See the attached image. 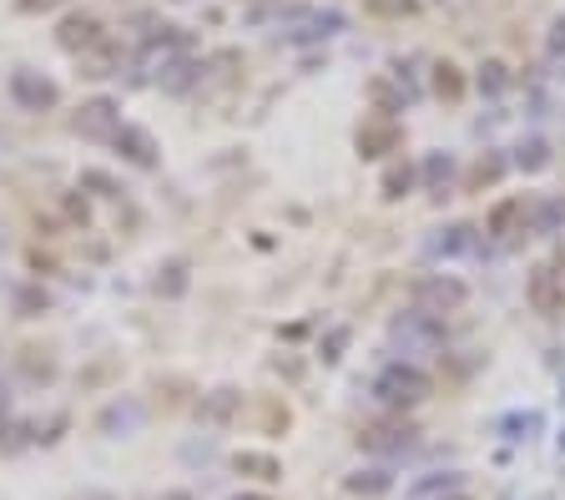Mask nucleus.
I'll list each match as a JSON object with an SVG mask.
<instances>
[{"instance_id": "obj_1", "label": "nucleus", "mask_w": 565, "mask_h": 500, "mask_svg": "<svg viewBox=\"0 0 565 500\" xmlns=\"http://www.w3.org/2000/svg\"><path fill=\"white\" fill-rule=\"evenodd\" d=\"M374 399H378V405H389V410H414V405H424V399H429V374H424L420 364L394 359V364L378 369Z\"/></svg>"}, {"instance_id": "obj_2", "label": "nucleus", "mask_w": 565, "mask_h": 500, "mask_svg": "<svg viewBox=\"0 0 565 500\" xmlns=\"http://www.w3.org/2000/svg\"><path fill=\"white\" fill-rule=\"evenodd\" d=\"M464 298H470V289L460 279H450V273H424V279L409 283V304L420 313H435V319L464 309Z\"/></svg>"}, {"instance_id": "obj_3", "label": "nucleus", "mask_w": 565, "mask_h": 500, "mask_svg": "<svg viewBox=\"0 0 565 500\" xmlns=\"http://www.w3.org/2000/svg\"><path fill=\"white\" fill-rule=\"evenodd\" d=\"M188 51H192L188 30H177V26L157 30V36H152V41L142 46V72H152V76H162V72H177V66L188 61Z\"/></svg>"}, {"instance_id": "obj_4", "label": "nucleus", "mask_w": 565, "mask_h": 500, "mask_svg": "<svg viewBox=\"0 0 565 500\" xmlns=\"http://www.w3.org/2000/svg\"><path fill=\"white\" fill-rule=\"evenodd\" d=\"M102 41H106V30H102L97 15H66V21L56 26V46L61 51H72V56H91Z\"/></svg>"}, {"instance_id": "obj_5", "label": "nucleus", "mask_w": 565, "mask_h": 500, "mask_svg": "<svg viewBox=\"0 0 565 500\" xmlns=\"http://www.w3.org/2000/svg\"><path fill=\"white\" fill-rule=\"evenodd\" d=\"M11 97L26 106V112H51V106L61 102V87L41 72H15L11 76Z\"/></svg>"}, {"instance_id": "obj_6", "label": "nucleus", "mask_w": 565, "mask_h": 500, "mask_svg": "<svg viewBox=\"0 0 565 500\" xmlns=\"http://www.w3.org/2000/svg\"><path fill=\"white\" fill-rule=\"evenodd\" d=\"M525 298H530V309L545 313V319H555V313L565 309V283L555 268H536L530 279H525Z\"/></svg>"}, {"instance_id": "obj_7", "label": "nucleus", "mask_w": 565, "mask_h": 500, "mask_svg": "<svg viewBox=\"0 0 565 500\" xmlns=\"http://www.w3.org/2000/svg\"><path fill=\"white\" fill-rule=\"evenodd\" d=\"M76 132L91 137V142H112V137L121 132V112H116V102H106V97L87 102L81 112H76Z\"/></svg>"}, {"instance_id": "obj_8", "label": "nucleus", "mask_w": 565, "mask_h": 500, "mask_svg": "<svg viewBox=\"0 0 565 500\" xmlns=\"http://www.w3.org/2000/svg\"><path fill=\"white\" fill-rule=\"evenodd\" d=\"M394 338H405V349H435L439 338H445V324H439L435 313L409 309L405 319H394Z\"/></svg>"}, {"instance_id": "obj_9", "label": "nucleus", "mask_w": 565, "mask_h": 500, "mask_svg": "<svg viewBox=\"0 0 565 500\" xmlns=\"http://www.w3.org/2000/svg\"><path fill=\"white\" fill-rule=\"evenodd\" d=\"M112 142H116V152H121L131 167H157V142H152V132H146V127H131V121H121V132H116Z\"/></svg>"}, {"instance_id": "obj_10", "label": "nucleus", "mask_w": 565, "mask_h": 500, "mask_svg": "<svg viewBox=\"0 0 565 500\" xmlns=\"http://www.w3.org/2000/svg\"><path fill=\"white\" fill-rule=\"evenodd\" d=\"M525 218H530V203H525V197H505V203L490 207V218H485V233H495V238L525 233Z\"/></svg>"}, {"instance_id": "obj_11", "label": "nucleus", "mask_w": 565, "mask_h": 500, "mask_svg": "<svg viewBox=\"0 0 565 500\" xmlns=\"http://www.w3.org/2000/svg\"><path fill=\"white\" fill-rule=\"evenodd\" d=\"M399 148V127H394L389 117L384 121H363L359 127V152L363 157H384V152Z\"/></svg>"}, {"instance_id": "obj_12", "label": "nucleus", "mask_w": 565, "mask_h": 500, "mask_svg": "<svg viewBox=\"0 0 565 500\" xmlns=\"http://www.w3.org/2000/svg\"><path fill=\"white\" fill-rule=\"evenodd\" d=\"M460 486H464L460 471H439V475L414 480V486H409V500H450V496H460Z\"/></svg>"}, {"instance_id": "obj_13", "label": "nucleus", "mask_w": 565, "mask_h": 500, "mask_svg": "<svg viewBox=\"0 0 565 500\" xmlns=\"http://www.w3.org/2000/svg\"><path fill=\"white\" fill-rule=\"evenodd\" d=\"M363 450H409L414 445V425H378L359 435Z\"/></svg>"}, {"instance_id": "obj_14", "label": "nucleus", "mask_w": 565, "mask_h": 500, "mask_svg": "<svg viewBox=\"0 0 565 500\" xmlns=\"http://www.w3.org/2000/svg\"><path fill=\"white\" fill-rule=\"evenodd\" d=\"M232 471L253 475V480H278V475H283V465H278L273 456H262V450H237V456H232Z\"/></svg>"}, {"instance_id": "obj_15", "label": "nucleus", "mask_w": 565, "mask_h": 500, "mask_svg": "<svg viewBox=\"0 0 565 500\" xmlns=\"http://www.w3.org/2000/svg\"><path fill=\"white\" fill-rule=\"evenodd\" d=\"M470 248H475V228H470V222L439 228V238L429 243V253H445V258H450V253H470Z\"/></svg>"}, {"instance_id": "obj_16", "label": "nucleus", "mask_w": 565, "mask_h": 500, "mask_svg": "<svg viewBox=\"0 0 565 500\" xmlns=\"http://www.w3.org/2000/svg\"><path fill=\"white\" fill-rule=\"evenodd\" d=\"M561 218H565V203H555V197H536V203H530V218H525V228H536V233H551Z\"/></svg>"}, {"instance_id": "obj_17", "label": "nucleus", "mask_w": 565, "mask_h": 500, "mask_svg": "<svg viewBox=\"0 0 565 500\" xmlns=\"http://www.w3.org/2000/svg\"><path fill=\"white\" fill-rule=\"evenodd\" d=\"M232 410H237V389H218V395H207L203 420H207V425H228Z\"/></svg>"}, {"instance_id": "obj_18", "label": "nucleus", "mask_w": 565, "mask_h": 500, "mask_svg": "<svg viewBox=\"0 0 565 500\" xmlns=\"http://www.w3.org/2000/svg\"><path fill=\"white\" fill-rule=\"evenodd\" d=\"M182 289H188V264H182V258H172V264L162 268V279H157V294L177 298V294H182Z\"/></svg>"}, {"instance_id": "obj_19", "label": "nucleus", "mask_w": 565, "mask_h": 500, "mask_svg": "<svg viewBox=\"0 0 565 500\" xmlns=\"http://www.w3.org/2000/svg\"><path fill=\"white\" fill-rule=\"evenodd\" d=\"M409 188H414V167H409V163H394L389 172H384V197H405Z\"/></svg>"}, {"instance_id": "obj_20", "label": "nucleus", "mask_w": 565, "mask_h": 500, "mask_svg": "<svg viewBox=\"0 0 565 500\" xmlns=\"http://www.w3.org/2000/svg\"><path fill=\"white\" fill-rule=\"evenodd\" d=\"M348 490H354V496H384V490H389V471H363V475H354V480H348Z\"/></svg>"}, {"instance_id": "obj_21", "label": "nucleus", "mask_w": 565, "mask_h": 500, "mask_svg": "<svg viewBox=\"0 0 565 500\" xmlns=\"http://www.w3.org/2000/svg\"><path fill=\"white\" fill-rule=\"evenodd\" d=\"M116 61H121V51H112V46L102 41V46H97V51L87 56V76H112Z\"/></svg>"}, {"instance_id": "obj_22", "label": "nucleus", "mask_w": 565, "mask_h": 500, "mask_svg": "<svg viewBox=\"0 0 565 500\" xmlns=\"http://www.w3.org/2000/svg\"><path fill=\"white\" fill-rule=\"evenodd\" d=\"M515 163H521L525 172H540V167H551V148H545V142H525Z\"/></svg>"}, {"instance_id": "obj_23", "label": "nucleus", "mask_w": 565, "mask_h": 500, "mask_svg": "<svg viewBox=\"0 0 565 500\" xmlns=\"http://www.w3.org/2000/svg\"><path fill=\"white\" fill-rule=\"evenodd\" d=\"M505 81H510V76H505L500 61H485V66H479V91H490V97H495V91H505Z\"/></svg>"}, {"instance_id": "obj_24", "label": "nucleus", "mask_w": 565, "mask_h": 500, "mask_svg": "<svg viewBox=\"0 0 565 500\" xmlns=\"http://www.w3.org/2000/svg\"><path fill=\"white\" fill-rule=\"evenodd\" d=\"M435 91H439V97H460V91H464L460 72H454L450 61H445V66H435Z\"/></svg>"}, {"instance_id": "obj_25", "label": "nucleus", "mask_w": 565, "mask_h": 500, "mask_svg": "<svg viewBox=\"0 0 565 500\" xmlns=\"http://www.w3.org/2000/svg\"><path fill=\"white\" fill-rule=\"evenodd\" d=\"M450 172H454V163H450V157H429V163H424V177H429V188H435V192H445Z\"/></svg>"}, {"instance_id": "obj_26", "label": "nucleus", "mask_w": 565, "mask_h": 500, "mask_svg": "<svg viewBox=\"0 0 565 500\" xmlns=\"http://www.w3.org/2000/svg\"><path fill=\"white\" fill-rule=\"evenodd\" d=\"M505 430H515L510 440H530V435H536V430H540V414H510V420H505Z\"/></svg>"}, {"instance_id": "obj_27", "label": "nucleus", "mask_w": 565, "mask_h": 500, "mask_svg": "<svg viewBox=\"0 0 565 500\" xmlns=\"http://www.w3.org/2000/svg\"><path fill=\"white\" fill-rule=\"evenodd\" d=\"M21 354H26L21 369H26L30 380H51V374H56V364H51V359H36V349H21Z\"/></svg>"}, {"instance_id": "obj_28", "label": "nucleus", "mask_w": 565, "mask_h": 500, "mask_svg": "<svg viewBox=\"0 0 565 500\" xmlns=\"http://www.w3.org/2000/svg\"><path fill=\"white\" fill-rule=\"evenodd\" d=\"M15 309H21V313L30 319V313H41V309H46V294H41V289H26V294H15Z\"/></svg>"}, {"instance_id": "obj_29", "label": "nucleus", "mask_w": 565, "mask_h": 500, "mask_svg": "<svg viewBox=\"0 0 565 500\" xmlns=\"http://www.w3.org/2000/svg\"><path fill=\"white\" fill-rule=\"evenodd\" d=\"M545 51H551V56H561V51H565V15L551 26V36H545Z\"/></svg>"}, {"instance_id": "obj_30", "label": "nucleus", "mask_w": 565, "mask_h": 500, "mask_svg": "<svg viewBox=\"0 0 565 500\" xmlns=\"http://www.w3.org/2000/svg\"><path fill=\"white\" fill-rule=\"evenodd\" d=\"M500 172H505V163H500V157H485V163H479V172H475V182H495Z\"/></svg>"}, {"instance_id": "obj_31", "label": "nucleus", "mask_w": 565, "mask_h": 500, "mask_svg": "<svg viewBox=\"0 0 565 500\" xmlns=\"http://www.w3.org/2000/svg\"><path fill=\"white\" fill-rule=\"evenodd\" d=\"M56 5H66V0H15V11H26V15H36V11H56Z\"/></svg>"}, {"instance_id": "obj_32", "label": "nucleus", "mask_w": 565, "mask_h": 500, "mask_svg": "<svg viewBox=\"0 0 565 500\" xmlns=\"http://www.w3.org/2000/svg\"><path fill=\"white\" fill-rule=\"evenodd\" d=\"M344 329H338V334H329V354H323V359H338V349H344Z\"/></svg>"}, {"instance_id": "obj_33", "label": "nucleus", "mask_w": 565, "mask_h": 500, "mask_svg": "<svg viewBox=\"0 0 565 500\" xmlns=\"http://www.w3.org/2000/svg\"><path fill=\"white\" fill-rule=\"evenodd\" d=\"M374 11H409V0H374Z\"/></svg>"}, {"instance_id": "obj_34", "label": "nucleus", "mask_w": 565, "mask_h": 500, "mask_svg": "<svg viewBox=\"0 0 565 500\" xmlns=\"http://www.w3.org/2000/svg\"><path fill=\"white\" fill-rule=\"evenodd\" d=\"M232 500H273V496H262V490H243V496H232Z\"/></svg>"}, {"instance_id": "obj_35", "label": "nucleus", "mask_w": 565, "mask_h": 500, "mask_svg": "<svg viewBox=\"0 0 565 500\" xmlns=\"http://www.w3.org/2000/svg\"><path fill=\"white\" fill-rule=\"evenodd\" d=\"M162 500H192V496H188V490H172V496H162Z\"/></svg>"}, {"instance_id": "obj_36", "label": "nucleus", "mask_w": 565, "mask_h": 500, "mask_svg": "<svg viewBox=\"0 0 565 500\" xmlns=\"http://www.w3.org/2000/svg\"><path fill=\"white\" fill-rule=\"evenodd\" d=\"M450 500H470V496H464V490H460V496H450Z\"/></svg>"}, {"instance_id": "obj_37", "label": "nucleus", "mask_w": 565, "mask_h": 500, "mask_svg": "<svg viewBox=\"0 0 565 500\" xmlns=\"http://www.w3.org/2000/svg\"><path fill=\"white\" fill-rule=\"evenodd\" d=\"M561 450H565V440H561Z\"/></svg>"}]
</instances>
